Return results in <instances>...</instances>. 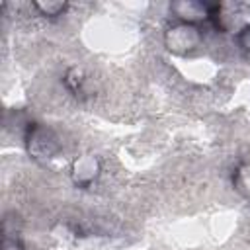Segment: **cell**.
<instances>
[{"label":"cell","instance_id":"cell-1","mask_svg":"<svg viewBox=\"0 0 250 250\" xmlns=\"http://www.w3.org/2000/svg\"><path fill=\"white\" fill-rule=\"evenodd\" d=\"M170 10L184 21V23H197V21H215L219 18L221 8L213 6V4H205V2H174L170 6Z\"/></svg>","mask_w":250,"mask_h":250},{"label":"cell","instance_id":"cell-2","mask_svg":"<svg viewBox=\"0 0 250 250\" xmlns=\"http://www.w3.org/2000/svg\"><path fill=\"white\" fill-rule=\"evenodd\" d=\"M25 143H27V150L29 154H33L35 158H49L55 150H57V139L51 135V131L39 127V125H31L27 127V135H25Z\"/></svg>","mask_w":250,"mask_h":250},{"label":"cell","instance_id":"cell-3","mask_svg":"<svg viewBox=\"0 0 250 250\" xmlns=\"http://www.w3.org/2000/svg\"><path fill=\"white\" fill-rule=\"evenodd\" d=\"M199 41H201V35L197 31V27H193L189 23H182V25L170 27L166 31V45L170 51H176V53L189 51V49L197 47Z\"/></svg>","mask_w":250,"mask_h":250},{"label":"cell","instance_id":"cell-4","mask_svg":"<svg viewBox=\"0 0 250 250\" xmlns=\"http://www.w3.org/2000/svg\"><path fill=\"white\" fill-rule=\"evenodd\" d=\"M74 176H76V184H80V186L90 184L94 180V176H96V162L92 158H84V160L76 162Z\"/></svg>","mask_w":250,"mask_h":250},{"label":"cell","instance_id":"cell-5","mask_svg":"<svg viewBox=\"0 0 250 250\" xmlns=\"http://www.w3.org/2000/svg\"><path fill=\"white\" fill-rule=\"evenodd\" d=\"M33 6H35V10L41 12V16H49V18L61 16V14L68 8L66 2H35Z\"/></svg>","mask_w":250,"mask_h":250},{"label":"cell","instance_id":"cell-6","mask_svg":"<svg viewBox=\"0 0 250 250\" xmlns=\"http://www.w3.org/2000/svg\"><path fill=\"white\" fill-rule=\"evenodd\" d=\"M64 84H66V88L72 92V94H82V84H84V78H82V74H80V70L78 68H70L68 70V74L64 76Z\"/></svg>","mask_w":250,"mask_h":250},{"label":"cell","instance_id":"cell-7","mask_svg":"<svg viewBox=\"0 0 250 250\" xmlns=\"http://www.w3.org/2000/svg\"><path fill=\"white\" fill-rule=\"evenodd\" d=\"M238 43H240L246 51H250V25H246V27L238 33Z\"/></svg>","mask_w":250,"mask_h":250}]
</instances>
